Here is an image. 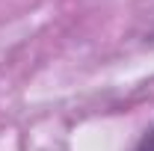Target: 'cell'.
Here are the masks:
<instances>
[{"mask_svg":"<svg viewBox=\"0 0 154 151\" xmlns=\"http://www.w3.org/2000/svg\"><path fill=\"white\" fill-rule=\"evenodd\" d=\"M136 151H154V131L148 136H142V142L136 145Z\"/></svg>","mask_w":154,"mask_h":151,"instance_id":"6da1fadb","label":"cell"}]
</instances>
